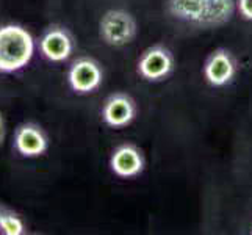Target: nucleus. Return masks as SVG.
Here are the masks:
<instances>
[{"label":"nucleus","mask_w":252,"mask_h":235,"mask_svg":"<svg viewBox=\"0 0 252 235\" xmlns=\"http://www.w3.org/2000/svg\"><path fill=\"white\" fill-rule=\"evenodd\" d=\"M34 54L32 34L21 25L0 27V72L11 74L24 69Z\"/></svg>","instance_id":"obj_2"},{"label":"nucleus","mask_w":252,"mask_h":235,"mask_svg":"<svg viewBox=\"0 0 252 235\" xmlns=\"http://www.w3.org/2000/svg\"><path fill=\"white\" fill-rule=\"evenodd\" d=\"M169 14L199 29H216L237 13L235 0H168Z\"/></svg>","instance_id":"obj_1"},{"label":"nucleus","mask_w":252,"mask_h":235,"mask_svg":"<svg viewBox=\"0 0 252 235\" xmlns=\"http://www.w3.org/2000/svg\"><path fill=\"white\" fill-rule=\"evenodd\" d=\"M0 232L5 235H24L25 224L14 212L0 208Z\"/></svg>","instance_id":"obj_11"},{"label":"nucleus","mask_w":252,"mask_h":235,"mask_svg":"<svg viewBox=\"0 0 252 235\" xmlns=\"http://www.w3.org/2000/svg\"><path fill=\"white\" fill-rule=\"evenodd\" d=\"M14 146L17 152L29 159H34L49 149V140L42 129L34 124H24L16 130Z\"/></svg>","instance_id":"obj_10"},{"label":"nucleus","mask_w":252,"mask_h":235,"mask_svg":"<svg viewBox=\"0 0 252 235\" xmlns=\"http://www.w3.org/2000/svg\"><path fill=\"white\" fill-rule=\"evenodd\" d=\"M74 38L71 36L66 29L54 25L50 27L39 41L41 54L44 55L49 62L63 63L74 54Z\"/></svg>","instance_id":"obj_9"},{"label":"nucleus","mask_w":252,"mask_h":235,"mask_svg":"<svg viewBox=\"0 0 252 235\" xmlns=\"http://www.w3.org/2000/svg\"><path fill=\"white\" fill-rule=\"evenodd\" d=\"M177 62L174 52L168 47L157 42L141 52L136 60V74L149 83H160L176 72Z\"/></svg>","instance_id":"obj_3"},{"label":"nucleus","mask_w":252,"mask_h":235,"mask_svg":"<svg viewBox=\"0 0 252 235\" xmlns=\"http://www.w3.org/2000/svg\"><path fill=\"white\" fill-rule=\"evenodd\" d=\"M67 83L75 94H91L103 83V67L91 57L77 58L67 71Z\"/></svg>","instance_id":"obj_7"},{"label":"nucleus","mask_w":252,"mask_h":235,"mask_svg":"<svg viewBox=\"0 0 252 235\" xmlns=\"http://www.w3.org/2000/svg\"><path fill=\"white\" fill-rule=\"evenodd\" d=\"M240 62L227 47H216L208 54L202 65V77L212 88H225L237 80Z\"/></svg>","instance_id":"obj_5"},{"label":"nucleus","mask_w":252,"mask_h":235,"mask_svg":"<svg viewBox=\"0 0 252 235\" xmlns=\"http://www.w3.org/2000/svg\"><path fill=\"white\" fill-rule=\"evenodd\" d=\"M3 138H5V124H3L2 115H0V143L3 141Z\"/></svg>","instance_id":"obj_13"},{"label":"nucleus","mask_w":252,"mask_h":235,"mask_svg":"<svg viewBox=\"0 0 252 235\" xmlns=\"http://www.w3.org/2000/svg\"><path fill=\"white\" fill-rule=\"evenodd\" d=\"M108 167L119 179H136L146 169V157L138 144L130 141L121 143L111 151Z\"/></svg>","instance_id":"obj_8"},{"label":"nucleus","mask_w":252,"mask_h":235,"mask_svg":"<svg viewBox=\"0 0 252 235\" xmlns=\"http://www.w3.org/2000/svg\"><path fill=\"white\" fill-rule=\"evenodd\" d=\"M136 34V17L123 8L105 11L99 21V36L110 47H124L135 41Z\"/></svg>","instance_id":"obj_4"},{"label":"nucleus","mask_w":252,"mask_h":235,"mask_svg":"<svg viewBox=\"0 0 252 235\" xmlns=\"http://www.w3.org/2000/svg\"><path fill=\"white\" fill-rule=\"evenodd\" d=\"M251 234H252V226H251Z\"/></svg>","instance_id":"obj_14"},{"label":"nucleus","mask_w":252,"mask_h":235,"mask_svg":"<svg viewBox=\"0 0 252 235\" xmlns=\"http://www.w3.org/2000/svg\"><path fill=\"white\" fill-rule=\"evenodd\" d=\"M138 103L132 96L124 91H116L102 103L100 118L107 127L119 130L132 124L138 118Z\"/></svg>","instance_id":"obj_6"},{"label":"nucleus","mask_w":252,"mask_h":235,"mask_svg":"<svg viewBox=\"0 0 252 235\" xmlns=\"http://www.w3.org/2000/svg\"><path fill=\"white\" fill-rule=\"evenodd\" d=\"M237 14L243 21L252 22V0H235Z\"/></svg>","instance_id":"obj_12"}]
</instances>
